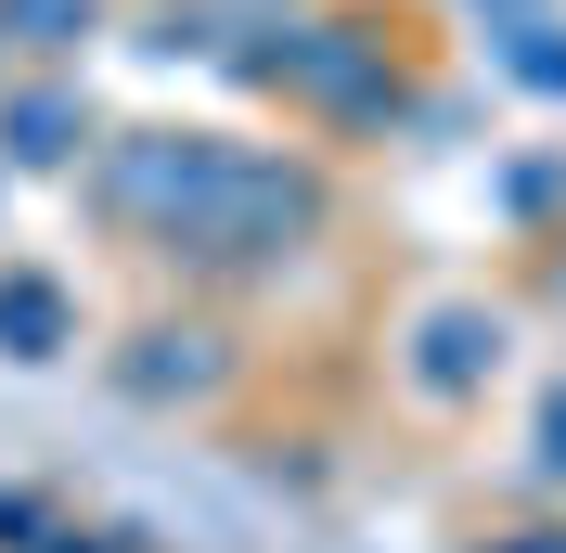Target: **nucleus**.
<instances>
[{
  "mask_svg": "<svg viewBox=\"0 0 566 553\" xmlns=\"http://www.w3.org/2000/svg\"><path fill=\"white\" fill-rule=\"evenodd\" d=\"M77 207L129 258H155L180 296H258V283L310 271L335 244V155L322 142H258V129L129 116V129L91 142Z\"/></svg>",
  "mask_w": 566,
  "mask_h": 553,
  "instance_id": "nucleus-1",
  "label": "nucleus"
},
{
  "mask_svg": "<svg viewBox=\"0 0 566 553\" xmlns=\"http://www.w3.org/2000/svg\"><path fill=\"white\" fill-rule=\"evenodd\" d=\"M219 91L283 104L310 142H335V155H374V142H412L424 52L387 27V13H360V0H296V13H232Z\"/></svg>",
  "mask_w": 566,
  "mask_h": 553,
  "instance_id": "nucleus-2",
  "label": "nucleus"
},
{
  "mask_svg": "<svg viewBox=\"0 0 566 553\" xmlns=\"http://www.w3.org/2000/svg\"><path fill=\"white\" fill-rule=\"evenodd\" d=\"M245 374H258V347L232 335V296H155V310L116 322V347H104V386L129 413H219Z\"/></svg>",
  "mask_w": 566,
  "mask_h": 553,
  "instance_id": "nucleus-3",
  "label": "nucleus"
},
{
  "mask_svg": "<svg viewBox=\"0 0 566 553\" xmlns=\"http://www.w3.org/2000/svg\"><path fill=\"white\" fill-rule=\"evenodd\" d=\"M387 374H399L412 413H476V399L515 374V310H502V296H424V310L399 322Z\"/></svg>",
  "mask_w": 566,
  "mask_h": 553,
  "instance_id": "nucleus-4",
  "label": "nucleus"
},
{
  "mask_svg": "<svg viewBox=\"0 0 566 553\" xmlns=\"http://www.w3.org/2000/svg\"><path fill=\"white\" fill-rule=\"evenodd\" d=\"M104 129L116 116L91 104V65H13L0 77V168L13 180H77Z\"/></svg>",
  "mask_w": 566,
  "mask_h": 553,
  "instance_id": "nucleus-5",
  "label": "nucleus"
},
{
  "mask_svg": "<svg viewBox=\"0 0 566 553\" xmlns=\"http://www.w3.org/2000/svg\"><path fill=\"white\" fill-rule=\"evenodd\" d=\"M91 347V310H77V283L52 258H0V361L13 374H52Z\"/></svg>",
  "mask_w": 566,
  "mask_h": 553,
  "instance_id": "nucleus-6",
  "label": "nucleus"
},
{
  "mask_svg": "<svg viewBox=\"0 0 566 553\" xmlns=\"http://www.w3.org/2000/svg\"><path fill=\"white\" fill-rule=\"evenodd\" d=\"M476 65H490L515 104L566 116V13H528V27H476Z\"/></svg>",
  "mask_w": 566,
  "mask_h": 553,
  "instance_id": "nucleus-7",
  "label": "nucleus"
},
{
  "mask_svg": "<svg viewBox=\"0 0 566 553\" xmlns=\"http://www.w3.org/2000/svg\"><path fill=\"white\" fill-rule=\"evenodd\" d=\"M0 39L13 65H91L116 39V0H0Z\"/></svg>",
  "mask_w": 566,
  "mask_h": 553,
  "instance_id": "nucleus-8",
  "label": "nucleus"
},
{
  "mask_svg": "<svg viewBox=\"0 0 566 553\" xmlns=\"http://www.w3.org/2000/svg\"><path fill=\"white\" fill-rule=\"evenodd\" d=\"M490 219L515 244H541V232H566V142H541V155H515V168L490 180Z\"/></svg>",
  "mask_w": 566,
  "mask_h": 553,
  "instance_id": "nucleus-9",
  "label": "nucleus"
},
{
  "mask_svg": "<svg viewBox=\"0 0 566 553\" xmlns=\"http://www.w3.org/2000/svg\"><path fill=\"white\" fill-rule=\"evenodd\" d=\"M528 477H541V489H566V374L528 399Z\"/></svg>",
  "mask_w": 566,
  "mask_h": 553,
  "instance_id": "nucleus-10",
  "label": "nucleus"
},
{
  "mask_svg": "<svg viewBox=\"0 0 566 553\" xmlns=\"http://www.w3.org/2000/svg\"><path fill=\"white\" fill-rule=\"evenodd\" d=\"M476 553H566V528H490Z\"/></svg>",
  "mask_w": 566,
  "mask_h": 553,
  "instance_id": "nucleus-11",
  "label": "nucleus"
},
{
  "mask_svg": "<svg viewBox=\"0 0 566 553\" xmlns=\"http://www.w3.org/2000/svg\"><path fill=\"white\" fill-rule=\"evenodd\" d=\"M245 13H296V0H245Z\"/></svg>",
  "mask_w": 566,
  "mask_h": 553,
  "instance_id": "nucleus-12",
  "label": "nucleus"
},
{
  "mask_svg": "<svg viewBox=\"0 0 566 553\" xmlns=\"http://www.w3.org/2000/svg\"><path fill=\"white\" fill-rule=\"evenodd\" d=\"M0 77H13V39H0Z\"/></svg>",
  "mask_w": 566,
  "mask_h": 553,
  "instance_id": "nucleus-13",
  "label": "nucleus"
},
{
  "mask_svg": "<svg viewBox=\"0 0 566 553\" xmlns=\"http://www.w3.org/2000/svg\"><path fill=\"white\" fill-rule=\"evenodd\" d=\"M0 207H13V168H0Z\"/></svg>",
  "mask_w": 566,
  "mask_h": 553,
  "instance_id": "nucleus-14",
  "label": "nucleus"
}]
</instances>
